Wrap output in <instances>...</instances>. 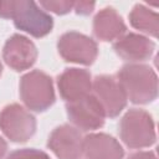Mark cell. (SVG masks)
Returning <instances> with one entry per match:
<instances>
[{
    "label": "cell",
    "mask_w": 159,
    "mask_h": 159,
    "mask_svg": "<svg viewBox=\"0 0 159 159\" xmlns=\"http://www.w3.org/2000/svg\"><path fill=\"white\" fill-rule=\"evenodd\" d=\"M20 96L27 108L35 112L46 111L55 102L51 77L37 70L26 73L20 82Z\"/></svg>",
    "instance_id": "obj_4"
},
{
    "label": "cell",
    "mask_w": 159,
    "mask_h": 159,
    "mask_svg": "<svg viewBox=\"0 0 159 159\" xmlns=\"http://www.w3.org/2000/svg\"><path fill=\"white\" fill-rule=\"evenodd\" d=\"M57 47L63 60L81 65L93 63L98 53L97 43L91 37L76 31L63 34L58 40Z\"/></svg>",
    "instance_id": "obj_6"
},
{
    "label": "cell",
    "mask_w": 159,
    "mask_h": 159,
    "mask_svg": "<svg viewBox=\"0 0 159 159\" xmlns=\"http://www.w3.org/2000/svg\"><path fill=\"white\" fill-rule=\"evenodd\" d=\"M82 153L88 159H122L124 154L122 145L113 137L103 133L84 137Z\"/></svg>",
    "instance_id": "obj_13"
},
{
    "label": "cell",
    "mask_w": 159,
    "mask_h": 159,
    "mask_svg": "<svg viewBox=\"0 0 159 159\" xmlns=\"http://www.w3.org/2000/svg\"><path fill=\"white\" fill-rule=\"evenodd\" d=\"M128 159H157V157L152 152H137L130 154Z\"/></svg>",
    "instance_id": "obj_19"
},
{
    "label": "cell",
    "mask_w": 159,
    "mask_h": 159,
    "mask_svg": "<svg viewBox=\"0 0 159 159\" xmlns=\"http://www.w3.org/2000/svg\"><path fill=\"white\" fill-rule=\"evenodd\" d=\"M125 30L123 19L113 7L102 9L93 20V32L102 41L118 40L124 35Z\"/></svg>",
    "instance_id": "obj_14"
},
{
    "label": "cell",
    "mask_w": 159,
    "mask_h": 159,
    "mask_svg": "<svg viewBox=\"0 0 159 159\" xmlns=\"http://www.w3.org/2000/svg\"><path fill=\"white\" fill-rule=\"evenodd\" d=\"M93 7H94V2H89V1L73 2V9L80 15H88V14H91Z\"/></svg>",
    "instance_id": "obj_18"
},
{
    "label": "cell",
    "mask_w": 159,
    "mask_h": 159,
    "mask_svg": "<svg viewBox=\"0 0 159 159\" xmlns=\"http://www.w3.org/2000/svg\"><path fill=\"white\" fill-rule=\"evenodd\" d=\"M120 139L129 148H145L155 142L152 116L143 109L128 111L119 123Z\"/></svg>",
    "instance_id": "obj_3"
},
{
    "label": "cell",
    "mask_w": 159,
    "mask_h": 159,
    "mask_svg": "<svg viewBox=\"0 0 159 159\" xmlns=\"http://www.w3.org/2000/svg\"><path fill=\"white\" fill-rule=\"evenodd\" d=\"M1 71H2V66H1V62H0V76H1Z\"/></svg>",
    "instance_id": "obj_21"
},
{
    "label": "cell",
    "mask_w": 159,
    "mask_h": 159,
    "mask_svg": "<svg viewBox=\"0 0 159 159\" xmlns=\"http://www.w3.org/2000/svg\"><path fill=\"white\" fill-rule=\"evenodd\" d=\"M6 159H50V157L37 149H20L12 152Z\"/></svg>",
    "instance_id": "obj_17"
},
{
    "label": "cell",
    "mask_w": 159,
    "mask_h": 159,
    "mask_svg": "<svg viewBox=\"0 0 159 159\" xmlns=\"http://www.w3.org/2000/svg\"><path fill=\"white\" fill-rule=\"evenodd\" d=\"M2 57L15 71H24L35 63L37 58V50L32 41L16 34L6 41L2 50Z\"/></svg>",
    "instance_id": "obj_10"
},
{
    "label": "cell",
    "mask_w": 159,
    "mask_h": 159,
    "mask_svg": "<svg viewBox=\"0 0 159 159\" xmlns=\"http://www.w3.org/2000/svg\"><path fill=\"white\" fill-rule=\"evenodd\" d=\"M40 6L57 15H63L73 9V2L72 1H41Z\"/></svg>",
    "instance_id": "obj_16"
},
{
    "label": "cell",
    "mask_w": 159,
    "mask_h": 159,
    "mask_svg": "<svg viewBox=\"0 0 159 159\" xmlns=\"http://www.w3.org/2000/svg\"><path fill=\"white\" fill-rule=\"evenodd\" d=\"M0 129L12 142H26L36 130V119L24 107L12 103L0 113Z\"/></svg>",
    "instance_id": "obj_5"
},
{
    "label": "cell",
    "mask_w": 159,
    "mask_h": 159,
    "mask_svg": "<svg viewBox=\"0 0 159 159\" xmlns=\"http://www.w3.org/2000/svg\"><path fill=\"white\" fill-rule=\"evenodd\" d=\"M47 144L58 159H78L82 154L83 138L77 128L63 124L50 134Z\"/></svg>",
    "instance_id": "obj_9"
},
{
    "label": "cell",
    "mask_w": 159,
    "mask_h": 159,
    "mask_svg": "<svg viewBox=\"0 0 159 159\" xmlns=\"http://www.w3.org/2000/svg\"><path fill=\"white\" fill-rule=\"evenodd\" d=\"M129 21L134 29H138L145 34H149L153 37L158 36L159 16L157 12H154L149 7L142 4H137L129 15Z\"/></svg>",
    "instance_id": "obj_15"
},
{
    "label": "cell",
    "mask_w": 159,
    "mask_h": 159,
    "mask_svg": "<svg viewBox=\"0 0 159 159\" xmlns=\"http://www.w3.org/2000/svg\"><path fill=\"white\" fill-rule=\"evenodd\" d=\"M6 149H7L6 142L0 137V159L4 158V155H5V153H6Z\"/></svg>",
    "instance_id": "obj_20"
},
{
    "label": "cell",
    "mask_w": 159,
    "mask_h": 159,
    "mask_svg": "<svg viewBox=\"0 0 159 159\" xmlns=\"http://www.w3.org/2000/svg\"><path fill=\"white\" fill-rule=\"evenodd\" d=\"M58 89L63 99L73 102L91 94V73L82 68H68L58 77Z\"/></svg>",
    "instance_id": "obj_11"
},
{
    "label": "cell",
    "mask_w": 159,
    "mask_h": 159,
    "mask_svg": "<svg viewBox=\"0 0 159 159\" xmlns=\"http://www.w3.org/2000/svg\"><path fill=\"white\" fill-rule=\"evenodd\" d=\"M66 109L70 120L82 130H93L104 123V109L94 94L68 102Z\"/></svg>",
    "instance_id": "obj_7"
},
{
    "label": "cell",
    "mask_w": 159,
    "mask_h": 159,
    "mask_svg": "<svg viewBox=\"0 0 159 159\" xmlns=\"http://www.w3.org/2000/svg\"><path fill=\"white\" fill-rule=\"evenodd\" d=\"M94 97L102 104L106 116L117 117L127 104V97L118 80L112 76H98L92 82Z\"/></svg>",
    "instance_id": "obj_8"
},
{
    "label": "cell",
    "mask_w": 159,
    "mask_h": 159,
    "mask_svg": "<svg viewBox=\"0 0 159 159\" xmlns=\"http://www.w3.org/2000/svg\"><path fill=\"white\" fill-rule=\"evenodd\" d=\"M113 48L116 53L123 60L140 62L148 60L152 56L154 51V43L145 36L138 34H125L114 42Z\"/></svg>",
    "instance_id": "obj_12"
},
{
    "label": "cell",
    "mask_w": 159,
    "mask_h": 159,
    "mask_svg": "<svg viewBox=\"0 0 159 159\" xmlns=\"http://www.w3.org/2000/svg\"><path fill=\"white\" fill-rule=\"evenodd\" d=\"M0 17L12 19L17 29L34 37L46 36L53 26L52 17L34 1H0Z\"/></svg>",
    "instance_id": "obj_1"
},
{
    "label": "cell",
    "mask_w": 159,
    "mask_h": 159,
    "mask_svg": "<svg viewBox=\"0 0 159 159\" xmlns=\"http://www.w3.org/2000/svg\"><path fill=\"white\" fill-rule=\"evenodd\" d=\"M118 82L127 99L145 104L158 96V78L152 67L142 63H128L118 72Z\"/></svg>",
    "instance_id": "obj_2"
}]
</instances>
